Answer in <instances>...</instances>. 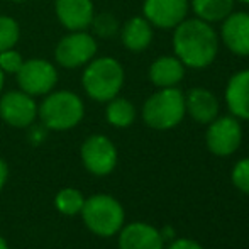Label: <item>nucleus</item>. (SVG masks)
Segmentation results:
<instances>
[{
    "instance_id": "obj_10",
    "label": "nucleus",
    "mask_w": 249,
    "mask_h": 249,
    "mask_svg": "<svg viewBox=\"0 0 249 249\" xmlns=\"http://www.w3.org/2000/svg\"><path fill=\"white\" fill-rule=\"evenodd\" d=\"M0 119L10 127H31L37 119V102L22 90L0 93Z\"/></svg>"
},
{
    "instance_id": "obj_26",
    "label": "nucleus",
    "mask_w": 249,
    "mask_h": 249,
    "mask_svg": "<svg viewBox=\"0 0 249 249\" xmlns=\"http://www.w3.org/2000/svg\"><path fill=\"white\" fill-rule=\"evenodd\" d=\"M166 249H203V246L198 244L197 241L188 239V237H180V239L175 237Z\"/></svg>"
},
{
    "instance_id": "obj_14",
    "label": "nucleus",
    "mask_w": 249,
    "mask_h": 249,
    "mask_svg": "<svg viewBox=\"0 0 249 249\" xmlns=\"http://www.w3.org/2000/svg\"><path fill=\"white\" fill-rule=\"evenodd\" d=\"M54 12L66 31H87L95 16L92 0H54Z\"/></svg>"
},
{
    "instance_id": "obj_12",
    "label": "nucleus",
    "mask_w": 249,
    "mask_h": 249,
    "mask_svg": "<svg viewBox=\"0 0 249 249\" xmlns=\"http://www.w3.org/2000/svg\"><path fill=\"white\" fill-rule=\"evenodd\" d=\"M219 39L232 54L249 56V12L232 10L220 22Z\"/></svg>"
},
{
    "instance_id": "obj_30",
    "label": "nucleus",
    "mask_w": 249,
    "mask_h": 249,
    "mask_svg": "<svg viewBox=\"0 0 249 249\" xmlns=\"http://www.w3.org/2000/svg\"><path fill=\"white\" fill-rule=\"evenodd\" d=\"M0 249H9V244H7V241L2 236H0Z\"/></svg>"
},
{
    "instance_id": "obj_7",
    "label": "nucleus",
    "mask_w": 249,
    "mask_h": 249,
    "mask_svg": "<svg viewBox=\"0 0 249 249\" xmlns=\"http://www.w3.org/2000/svg\"><path fill=\"white\" fill-rule=\"evenodd\" d=\"M243 142V125L234 115H217L207 124L205 144L212 154L226 158L234 154Z\"/></svg>"
},
{
    "instance_id": "obj_20",
    "label": "nucleus",
    "mask_w": 249,
    "mask_h": 249,
    "mask_svg": "<svg viewBox=\"0 0 249 249\" xmlns=\"http://www.w3.org/2000/svg\"><path fill=\"white\" fill-rule=\"evenodd\" d=\"M136 107L131 100L124 99V97H114L112 100L107 102L105 107V121L117 129H125L129 125L134 124L136 121Z\"/></svg>"
},
{
    "instance_id": "obj_21",
    "label": "nucleus",
    "mask_w": 249,
    "mask_h": 249,
    "mask_svg": "<svg viewBox=\"0 0 249 249\" xmlns=\"http://www.w3.org/2000/svg\"><path fill=\"white\" fill-rule=\"evenodd\" d=\"M85 195L78 190V188H63L56 194L54 205L63 215H78L83 209L85 203Z\"/></svg>"
},
{
    "instance_id": "obj_3",
    "label": "nucleus",
    "mask_w": 249,
    "mask_h": 249,
    "mask_svg": "<svg viewBox=\"0 0 249 249\" xmlns=\"http://www.w3.org/2000/svg\"><path fill=\"white\" fill-rule=\"evenodd\" d=\"M37 117L50 131H70L85 117L82 97L70 90H53L37 105Z\"/></svg>"
},
{
    "instance_id": "obj_24",
    "label": "nucleus",
    "mask_w": 249,
    "mask_h": 249,
    "mask_svg": "<svg viewBox=\"0 0 249 249\" xmlns=\"http://www.w3.org/2000/svg\"><path fill=\"white\" fill-rule=\"evenodd\" d=\"M231 180L237 190L249 195V158H243L234 164Z\"/></svg>"
},
{
    "instance_id": "obj_13",
    "label": "nucleus",
    "mask_w": 249,
    "mask_h": 249,
    "mask_svg": "<svg viewBox=\"0 0 249 249\" xmlns=\"http://www.w3.org/2000/svg\"><path fill=\"white\" fill-rule=\"evenodd\" d=\"M119 249H164L160 229L148 222L124 224L119 231Z\"/></svg>"
},
{
    "instance_id": "obj_18",
    "label": "nucleus",
    "mask_w": 249,
    "mask_h": 249,
    "mask_svg": "<svg viewBox=\"0 0 249 249\" xmlns=\"http://www.w3.org/2000/svg\"><path fill=\"white\" fill-rule=\"evenodd\" d=\"M119 34H121V41L125 50L132 53H141L148 50L151 43H153L154 27L151 26L144 16H136L125 20Z\"/></svg>"
},
{
    "instance_id": "obj_32",
    "label": "nucleus",
    "mask_w": 249,
    "mask_h": 249,
    "mask_svg": "<svg viewBox=\"0 0 249 249\" xmlns=\"http://www.w3.org/2000/svg\"><path fill=\"white\" fill-rule=\"evenodd\" d=\"M12 2H16V3H22V2H26V0H12Z\"/></svg>"
},
{
    "instance_id": "obj_16",
    "label": "nucleus",
    "mask_w": 249,
    "mask_h": 249,
    "mask_svg": "<svg viewBox=\"0 0 249 249\" xmlns=\"http://www.w3.org/2000/svg\"><path fill=\"white\" fill-rule=\"evenodd\" d=\"M224 97L231 115L239 121H249V68L239 70L231 76Z\"/></svg>"
},
{
    "instance_id": "obj_17",
    "label": "nucleus",
    "mask_w": 249,
    "mask_h": 249,
    "mask_svg": "<svg viewBox=\"0 0 249 249\" xmlns=\"http://www.w3.org/2000/svg\"><path fill=\"white\" fill-rule=\"evenodd\" d=\"M185 71L187 68L177 56L163 54L149 65L148 76L156 89H170L180 85L181 80L185 78Z\"/></svg>"
},
{
    "instance_id": "obj_6",
    "label": "nucleus",
    "mask_w": 249,
    "mask_h": 249,
    "mask_svg": "<svg viewBox=\"0 0 249 249\" xmlns=\"http://www.w3.org/2000/svg\"><path fill=\"white\" fill-rule=\"evenodd\" d=\"M99 44L93 34L87 31H68L54 48V59L61 68H82L97 56Z\"/></svg>"
},
{
    "instance_id": "obj_29",
    "label": "nucleus",
    "mask_w": 249,
    "mask_h": 249,
    "mask_svg": "<svg viewBox=\"0 0 249 249\" xmlns=\"http://www.w3.org/2000/svg\"><path fill=\"white\" fill-rule=\"evenodd\" d=\"M3 85H5V73L0 70V93H2V90H3Z\"/></svg>"
},
{
    "instance_id": "obj_28",
    "label": "nucleus",
    "mask_w": 249,
    "mask_h": 249,
    "mask_svg": "<svg viewBox=\"0 0 249 249\" xmlns=\"http://www.w3.org/2000/svg\"><path fill=\"white\" fill-rule=\"evenodd\" d=\"M161 232V237H163V241H171V239H175V231L171 229L170 226H164L163 229L160 231Z\"/></svg>"
},
{
    "instance_id": "obj_27",
    "label": "nucleus",
    "mask_w": 249,
    "mask_h": 249,
    "mask_svg": "<svg viewBox=\"0 0 249 249\" xmlns=\"http://www.w3.org/2000/svg\"><path fill=\"white\" fill-rule=\"evenodd\" d=\"M7 178H9V164L5 163L3 158H0V190L5 187Z\"/></svg>"
},
{
    "instance_id": "obj_23",
    "label": "nucleus",
    "mask_w": 249,
    "mask_h": 249,
    "mask_svg": "<svg viewBox=\"0 0 249 249\" xmlns=\"http://www.w3.org/2000/svg\"><path fill=\"white\" fill-rule=\"evenodd\" d=\"M20 37V27L14 17L0 16V53L16 48Z\"/></svg>"
},
{
    "instance_id": "obj_4",
    "label": "nucleus",
    "mask_w": 249,
    "mask_h": 249,
    "mask_svg": "<svg viewBox=\"0 0 249 249\" xmlns=\"http://www.w3.org/2000/svg\"><path fill=\"white\" fill-rule=\"evenodd\" d=\"M142 121L154 131H170L181 124L185 112V93L178 87L158 89L142 105Z\"/></svg>"
},
{
    "instance_id": "obj_19",
    "label": "nucleus",
    "mask_w": 249,
    "mask_h": 249,
    "mask_svg": "<svg viewBox=\"0 0 249 249\" xmlns=\"http://www.w3.org/2000/svg\"><path fill=\"white\" fill-rule=\"evenodd\" d=\"M236 0H190V9L197 19L209 24L222 22L234 10Z\"/></svg>"
},
{
    "instance_id": "obj_22",
    "label": "nucleus",
    "mask_w": 249,
    "mask_h": 249,
    "mask_svg": "<svg viewBox=\"0 0 249 249\" xmlns=\"http://www.w3.org/2000/svg\"><path fill=\"white\" fill-rule=\"evenodd\" d=\"M90 27H92V33L102 37V39H110V37L117 36L119 31H121V24L112 12L95 14Z\"/></svg>"
},
{
    "instance_id": "obj_25",
    "label": "nucleus",
    "mask_w": 249,
    "mask_h": 249,
    "mask_svg": "<svg viewBox=\"0 0 249 249\" xmlns=\"http://www.w3.org/2000/svg\"><path fill=\"white\" fill-rule=\"evenodd\" d=\"M24 63V58L16 48H10L0 53V70L5 75H16Z\"/></svg>"
},
{
    "instance_id": "obj_15",
    "label": "nucleus",
    "mask_w": 249,
    "mask_h": 249,
    "mask_svg": "<svg viewBox=\"0 0 249 249\" xmlns=\"http://www.w3.org/2000/svg\"><path fill=\"white\" fill-rule=\"evenodd\" d=\"M219 99L209 89L194 87L185 93V112L198 124H210L219 115Z\"/></svg>"
},
{
    "instance_id": "obj_5",
    "label": "nucleus",
    "mask_w": 249,
    "mask_h": 249,
    "mask_svg": "<svg viewBox=\"0 0 249 249\" xmlns=\"http://www.w3.org/2000/svg\"><path fill=\"white\" fill-rule=\"evenodd\" d=\"M80 215L87 229L100 237H112L119 234L125 222L122 203L108 194H95L87 197Z\"/></svg>"
},
{
    "instance_id": "obj_11",
    "label": "nucleus",
    "mask_w": 249,
    "mask_h": 249,
    "mask_svg": "<svg viewBox=\"0 0 249 249\" xmlns=\"http://www.w3.org/2000/svg\"><path fill=\"white\" fill-rule=\"evenodd\" d=\"M190 0H144L142 16L156 29L171 31L188 17Z\"/></svg>"
},
{
    "instance_id": "obj_1",
    "label": "nucleus",
    "mask_w": 249,
    "mask_h": 249,
    "mask_svg": "<svg viewBox=\"0 0 249 249\" xmlns=\"http://www.w3.org/2000/svg\"><path fill=\"white\" fill-rule=\"evenodd\" d=\"M173 54L190 70H205L219 54V33L197 17H187L173 29Z\"/></svg>"
},
{
    "instance_id": "obj_8",
    "label": "nucleus",
    "mask_w": 249,
    "mask_h": 249,
    "mask_svg": "<svg viewBox=\"0 0 249 249\" xmlns=\"http://www.w3.org/2000/svg\"><path fill=\"white\" fill-rule=\"evenodd\" d=\"M17 83L22 92L33 97H44L53 92L58 83V70L51 61L43 58L24 59L20 70L16 73Z\"/></svg>"
},
{
    "instance_id": "obj_31",
    "label": "nucleus",
    "mask_w": 249,
    "mask_h": 249,
    "mask_svg": "<svg viewBox=\"0 0 249 249\" xmlns=\"http://www.w3.org/2000/svg\"><path fill=\"white\" fill-rule=\"evenodd\" d=\"M236 2H241V3H244V5H249V0H236Z\"/></svg>"
},
{
    "instance_id": "obj_2",
    "label": "nucleus",
    "mask_w": 249,
    "mask_h": 249,
    "mask_svg": "<svg viewBox=\"0 0 249 249\" xmlns=\"http://www.w3.org/2000/svg\"><path fill=\"white\" fill-rule=\"evenodd\" d=\"M125 82L124 66L112 56H95L85 65L82 87L92 100L107 104L121 93Z\"/></svg>"
},
{
    "instance_id": "obj_9",
    "label": "nucleus",
    "mask_w": 249,
    "mask_h": 249,
    "mask_svg": "<svg viewBox=\"0 0 249 249\" xmlns=\"http://www.w3.org/2000/svg\"><path fill=\"white\" fill-rule=\"evenodd\" d=\"M80 158L90 175L107 177L117 166L119 153L110 138L104 134H92L83 141Z\"/></svg>"
}]
</instances>
